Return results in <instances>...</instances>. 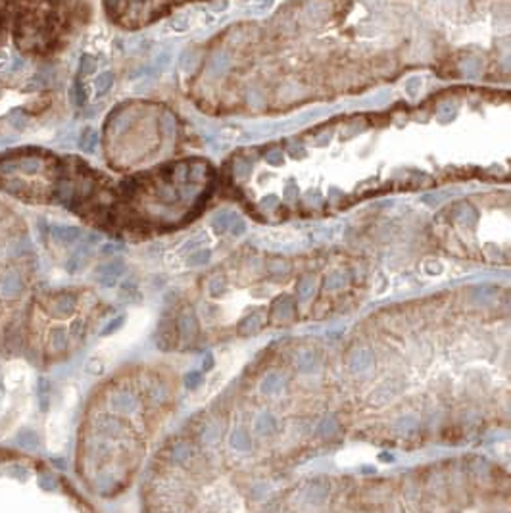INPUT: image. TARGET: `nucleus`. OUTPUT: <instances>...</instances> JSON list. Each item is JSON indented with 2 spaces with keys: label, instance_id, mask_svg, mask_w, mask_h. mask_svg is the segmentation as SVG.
Returning a JSON list of instances; mask_svg holds the SVG:
<instances>
[{
  "label": "nucleus",
  "instance_id": "2",
  "mask_svg": "<svg viewBox=\"0 0 511 513\" xmlns=\"http://www.w3.org/2000/svg\"><path fill=\"white\" fill-rule=\"evenodd\" d=\"M137 119V113L133 110H122V112H115L110 119V131L113 135H119L123 131H127L135 123Z\"/></svg>",
  "mask_w": 511,
  "mask_h": 513
},
{
  "label": "nucleus",
  "instance_id": "28",
  "mask_svg": "<svg viewBox=\"0 0 511 513\" xmlns=\"http://www.w3.org/2000/svg\"><path fill=\"white\" fill-rule=\"evenodd\" d=\"M171 175H173V181L177 185H187L189 183V181H187V175H189V164H177L173 167Z\"/></svg>",
  "mask_w": 511,
  "mask_h": 513
},
{
  "label": "nucleus",
  "instance_id": "35",
  "mask_svg": "<svg viewBox=\"0 0 511 513\" xmlns=\"http://www.w3.org/2000/svg\"><path fill=\"white\" fill-rule=\"evenodd\" d=\"M209 294L212 296H219L223 290H225V279L223 277H214L209 281Z\"/></svg>",
  "mask_w": 511,
  "mask_h": 513
},
{
  "label": "nucleus",
  "instance_id": "10",
  "mask_svg": "<svg viewBox=\"0 0 511 513\" xmlns=\"http://www.w3.org/2000/svg\"><path fill=\"white\" fill-rule=\"evenodd\" d=\"M234 216H236V214L229 212V209L217 212L216 216H214V219H212V227H214V231H216V233H225L227 229H229V225H231V221H233Z\"/></svg>",
  "mask_w": 511,
  "mask_h": 513
},
{
  "label": "nucleus",
  "instance_id": "26",
  "mask_svg": "<svg viewBox=\"0 0 511 513\" xmlns=\"http://www.w3.org/2000/svg\"><path fill=\"white\" fill-rule=\"evenodd\" d=\"M189 25H191V19H189V16H175V18H171L169 21H167V27H169V29H173V31H177V33L187 31Z\"/></svg>",
  "mask_w": 511,
  "mask_h": 513
},
{
  "label": "nucleus",
  "instance_id": "5",
  "mask_svg": "<svg viewBox=\"0 0 511 513\" xmlns=\"http://www.w3.org/2000/svg\"><path fill=\"white\" fill-rule=\"evenodd\" d=\"M212 173H209V167L204 162H192L189 164V175H187V181H191L194 185L200 183H208Z\"/></svg>",
  "mask_w": 511,
  "mask_h": 513
},
{
  "label": "nucleus",
  "instance_id": "44",
  "mask_svg": "<svg viewBox=\"0 0 511 513\" xmlns=\"http://www.w3.org/2000/svg\"><path fill=\"white\" fill-rule=\"evenodd\" d=\"M283 194H285L286 200H296V198H298V187H296V185H292V183L286 185L285 192H283Z\"/></svg>",
  "mask_w": 511,
  "mask_h": 513
},
{
  "label": "nucleus",
  "instance_id": "27",
  "mask_svg": "<svg viewBox=\"0 0 511 513\" xmlns=\"http://www.w3.org/2000/svg\"><path fill=\"white\" fill-rule=\"evenodd\" d=\"M208 260H209V250H194V252L189 256L187 263H189L191 267H198V265L208 263Z\"/></svg>",
  "mask_w": 511,
  "mask_h": 513
},
{
  "label": "nucleus",
  "instance_id": "37",
  "mask_svg": "<svg viewBox=\"0 0 511 513\" xmlns=\"http://www.w3.org/2000/svg\"><path fill=\"white\" fill-rule=\"evenodd\" d=\"M204 243H206V235L194 236V238H191V240H187V243H185V246H183L181 252H189V250H191V252H194V250L198 248L200 244H204Z\"/></svg>",
  "mask_w": 511,
  "mask_h": 513
},
{
  "label": "nucleus",
  "instance_id": "42",
  "mask_svg": "<svg viewBox=\"0 0 511 513\" xmlns=\"http://www.w3.org/2000/svg\"><path fill=\"white\" fill-rule=\"evenodd\" d=\"M260 206H261V209H275L279 206V198L275 194H269V196H265V198L260 202Z\"/></svg>",
  "mask_w": 511,
  "mask_h": 513
},
{
  "label": "nucleus",
  "instance_id": "17",
  "mask_svg": "<svg viewBox=\"0 0 511 513\" xmlns=\"http://www.w3.org/2000/svg\"><path fill=\"white\" fill-rule=\"evenodd\" d=\"M160 129L164 133L165 137H173L175 131H177V122H175V115L171 112H164L162 117H160Z\"/></svg>",
  "mask_w": 511,
  "mask_h": 513
},
{
  "label": "nucleus",
  "instance_id": "29",
  "mask_svg": "<svg viewBox=\"0 0 511 513\" xmlns=\"http://www.w3.org/2000/svg\"><path fill=\"white\" fill-rule=\"evenodd\" d=\"M313 288H315V283H313L312 277H304L300 283H298V296L300 298H310L313 294Z\"/></svg>",
  "mask_w": 511,
  "mask_h": 513
},
{
  "label": "nucleus",
  "instance_id": "25",
  "mask_svg": "<svg viewBox=\"0 0 511 513\" xmlns=\"http://www.w3.org/2000/svg\"><path fill=\"white\" fill-rule=\"evenodd\" d=\"M71 98H73V104L75 106H85L87 102V93H85V88L81 85V81H75L73 83V88H71Z\"/></svg>",
  "mask_w": 511,
  "mask_h": 513
},
{
  "label": "nucleus",
  "instance_id": "9",
  "mask_svg": "<svg viewBox=\"0 0 511 513\" xmlns=\"http://www.w3.org/2000/svg\"><path fill=\"white\" fill-rule=\"evenodd\" d=\"M229 66H231V62H229V56H227V52H216L212 58H209V64H208V68H209V71L216 75V77H219V75H223L227 70H229Z\"/></svg>",
  "mask_w": 511,
  "mask_h": 513
},
{
  "label": "nucleus",
  "instance_id": "7",
  "mask_svg": "<svg viewBox=\"0 0 511 513\" xmlns=\"http://www.w3.org/2000/svg\"><path fill=\"white\" fill-rule=\"evenodd\" d=\"M454 219L456 221H461L465 225H473L478 216H476V209L471 206V204H458L454 208Z\"/></svg>",
  "mask_w": 511,
  "mask_h": 513
},
{
  "label": "nucleus",
  "instance_id": "14",
  "mask_svg": "<svg viewBox=\"0 0 511 513\" xmlns=\"http://www.w3.org/2000/svg\"><path fill=\"white\" fill-rule=\"evenodd\" d=\"M196 62H198V52H196L194 48H187V50L181 54V58H179V68H181V71H185V73H192Z\"/></svg>",
  "mask_w": 511,
  "mask_h": 513
},
{
  "label": "nucleus",
  "instance_id": "4",
  "mask_svg": "<svg viewBox=\"0 0 511 513\" xmlns=\"http://www.w3.org/2000/svg\"><path fill=\"white\" fill-rule=\"evenodd\" d=\"M16 165H18V171L25 175H37L41 173V169H43V158L39 156H21V158H16Z\"/></svg>",
  "mask_w": 511,
  "mask_h": 513
},
{
  "label": "nucleus",
  "instance_id": "24",
  "mask_svg": "<svg viewBox=\"0 0 511 513\" xmlns=\"http://www.w3.org/2000/svg\"><path fill=\"white\" fill-rule=\"evenodd\" d=\"M127 46H129V52L142 54V52H146L148 48H150V43H148L144 37H133V39H129Z\"/></svg>",
  "mask_w": 511,
  "mask_h": 513
},
{
  "label": "nucleus",
  "instance_id": "1",
  "mask_svg": "<svg viewBox=\"0 0 511 513\" xmlns=\"http://www.w3.org/2000/svg\"><path fill=\"white\" fill-rule=\"evenodd\" d=\"M123 271H125V263L119 260H113V261H110V263L100 265V267L96 269V275H98L100 285H104V287H113L115 281H117V277L122 275Z\"/></svg>",
  "mask_w": 511,
  "mask_h": 513
},
{
  "label": "nucleus",
  "instance_id": "20",
  "mask_svg": "<svg viewBox=\"0 0 511 513\" xmlns=\"http://www.w3.org/2000/svg\"><path fill=\"white\" fill-rule=\"evenodd\" d=\"M288 271H290V265L285 260H273L267 263V273L273 275V277H283Z\"/></svg>",
  "mask_w": 511,
  "mask_h": 513
},
{
  "label": "nucleus",
  "instance_id": "31",
  "mask_svg": "<svg viewBox=\"0 0 511 513\" xmlns=\"http://www.w3.org/2000/svg\"><path fill=\"white\" fill-rule=\"evenodd\" d=\"M229 231H231V235L233 236L244 235V231H246V223H244V219L241 218V216H234L233 221H231V225H229Z\"/></svg>",
  "mask_w": 511,
  "mask_h": 513
},
{
  "label": "nucleus",
  "instance_id": "22",
  "mask_svg": "<svg viewBox=\"0 0 511 513\" xmlns=\"http://www.w3.org/2000/svg\"><path fill=\"white\" fill-rule=\"evenodd\" d=\"M344 283H346V273L344 271H333L327 277V281H325V288L337 290V288L344 287Z\"/></svg>",
  "mask_w": 511,
  "mask_h": 513
},
{
  "label": "nucleus",
  "instance_id": "47",
  "mask_svg": "<svg viewBox=\"0 0 511 513\" xmlns=\"http://www.w3.org/2000/svg\"><path fill=\"white\" fill-rule=\"evenodd\" d=\"M119 250H123V246H119V244H106L104 248H102V252H104V254L119 252Z\"/></svg>",
  "mask_w": 511,
  "mask_h": 513
},
{
  "label": "nucleus",
  "instance_id": "15",
  "mask_svg": "<svg viewBox=\"0 0 511 513\" xmlns=\"http://www.w3.org/2000/svg\"><path fill=\"white\" fill-rule=\"evenodd\" d=\"M113 85V73L112 71H104V73H100L98 77L95 79V90L98 96L106 95Z\"/></svg>",
  "mask_w": 511,
  "mask_h": 513
},
{
  "label": "nucleus",
  "instance_id": "12",
  "mask_svg": "<svg viewBox=\"0 0 511 513\" xmlns=\"http://www.w3.org/2000/svg\"><path fill=\"white\" fill-rule=\"evenodd\" d=\"M456 115H458V104L456 102H442L440 108H438V112H436V117H438V122L440 123H450L452 119H456Z\"/></svg>",
  "mask_w": 511,
  "mask_h": 513
},
{
  "label": "nucleus",
  "instance_id": "48",
  "mask_svg": "<svg viewBox=\"0 0 511 513\" xmlns=\"http://www.w3.org/2000/svg\"><path fill=\"white\" fill-rule=\"evenodd\" d=\"M23 68V60L21 58H16V60L12 62V71H19Z\"/></svg>",
  "mask_w": 511,
  "mask_h": 513
},
{
  "label": "nucleus",
  "instance_id": "32",
  "mask_svg": "<svg viewBox=\"0 0 511 513\" xmlns=\"http://www.w3.org/2000/svg\"><path fill=\"white\" fill-rule=\"evenodd\" d=\"M18 171V165H16V158H12V160H4V162H0V175L2 177H10V175H14Z\"/></svg>",
  "mask_w": 511,
  "mask_h": 513
},
{
  "label": "nucleus",
  "instance_id": "40",
  "mask_svg": "<svg viewBox=\"0 0 511 513\" xmlns=\"http://www.w3.org/2000/svg\"><path fill=\"white\" fill-rule=\"evenodd\" d=\"M248 104H252V108H258V106L263 104V93H260V90H248Z\"/></svg>",
  "mask_w": 511,
  "mask_h": 513
},
{
  "label": "nucleus",
  "instance_id": "21",
  "mask_svg": "<svg viewBox=\"0 0 511 513\" xmlns=\"http://www.w3.org/2000/svg\"><path fill=\"white\" fill-rule=\"evenodd\" d=\"M421 88H423V79L417 77V75L406 79V83H404V90L407 93L409 98H417V95L421 93Z\"/></svg>",
  "mask_w": 511,
  "mask_h": 513
},
{
  "label": "nucleus",
  "instance_id": "18",
  "mask_svg": "<svg viewBox=\"0 0 511 513\" xmlns=\"http://www.w3.org/2000/svg\"><path fill=\"white\" fill-rule=\"evenodd\" d=\"M158 196H160V200L164 202V204H173V202L179 200V192L175 191L173 185L167 183H162L158 187Z\"/></svg>",
  "mask_w": 511,
  "mask_h": 513
},
{
  "label": "nucleus",
  "instance_id": "43",
  "mask_svg": "<svg viewBox=\"0 0 511 513\" xmlns=\"http://www.w3.org/2000/svg\"><path fill=\"white\" fill-rule=\"evenodd\" d=\"M229 8V0H212L209 2V10L212 12H225Z\"/></svg>",
  "mask_w": 511,
  "mask_h": 513
},
{
  "label": "nucleus",
  "instance_id": "41",
  "mask_svg": "<svg viewBox=\"0 0 511 513\" xmlns=\"http://www.w3.org/2000/svg\"><path fill=\"white\" fill-rule=\"evenodd\" d=\"M390 96H392L390 95V90H381L377 96H373L369 102H371L373 106H382V104H386V102H388Z\"/></svg>",
  "mask_w": 511,
  "mask_h": 513
},
{
  "label": "nucleus",
  "instance_id": "13",
  "mask_svg": "<svg viewBox=\"0 0 511 513\" xmlns=\"http://www.w3.org/2000/svg\"><path fill=\"white\" fill-rule=\"evenodd\" d=\"M252 173V162L250 160H246V158H236L233 164V175L234 179H238V181H244V179H248Z\"/></svg>",
  "mask_w": 511,
  "mask_h": 513
},
{
  "label": "nucleus",
  "instance_id": "36",
  "mask_svg": "<svg viewBox=\"0 0 511 513\" xmlns=\"http://www.w3.org/2000/svg\"><path fill=\"white\" fill-rule=\"evenodd\" d=\"M446 196H448V192H429V194H423V202L425 204H429V206H436V204H440Z\"/></svg>",
  "mask_w": 511,
  "mask_h": 513
},
{
  "label": "nucleus",
  "instance_id": "33",
  "mask_svg": "<svg viewBox=\"0 0 511 513\" xmlns=\"http://www.w3.org/2000/svg\"><path fill=\"white\" fill-rule=\"evenodd\" d=\"M365 129H367V125H365V122L354 123V125H350L348 129L342 131V139H352V137H355V135L364 133Z\"/></svg>",
  "mask_w": 511,
  "mask_h": 513
},
{
  "label": "nucleus",
  "instance_id": "46",
  "mask_svg": "<svg viewBox=\"0 0 511 513\" xmlns=\"http://www.w3.org/2000/svg\"><path fill=\"white\" fill-rule=\"evenodd\" d=\"M200 381H202V375H200V373H189V377H187V386L194 388V386H196Z\"/></svg>",
  "mask_w": 511,
  "mask_h": 513
},
{
  "label": "nucleus",
  "instance_id": "3",
  "mask_svg": "<svg viewBox=\"0 0 511 513\" xmlns=\"http://www.w3.org/2000/svg\"><path fill=\"white\" fill-rule=\"evenodd\" d=\"M459 73L463 75V77L467 79H476L480 77V73H483V62L480 58H476V56H467V58H463V60L459 62Z\"/></svg>",
  "mask_w": 511,
  "mask_h": 513
},
{
  "label": "nucleus",
  "instance_id": "34",
  "mask_svg": "<svg viewBox=\"0 0 511 513\" xmlns=\"http://www.w3.org/2000/svg\"><path fill=\"white\" fill-rule=\"evenodd\" d=\"M265 162H267L269 165H283V162H285L283 150H277V148L269 150L267 154H265Z\"/></svg>",
  "mask_w": 511,
  "mask_h": 513
},
{
  "label": "nucleus",
  "instance_id": "45",
  "mask_svg": "<svg viewBox=\"0 0 511 513\" xmlns=\"http://www.w3.org/2000/svg\"><path fill=\"white\" fill-rule=\"evenodd\" d=\"M12 117H14V123H12V125H14V129H25L27 119L23 117V115H21V113L14 112V113H12Z\"/></svg>",
  "mask_w": 511,
  "mask_h": 513
},
{
  "label": "nucleus",
  "instance_id": "11",
  "mask_svg": "<svg viewBox=\"0 0 511 513\" xmlns=\"http://www.w3.org/2000/svg\"><path fill=\"white\" fill-rule=\"evenodd\" d=\"M98 144V133H96L93 127H87V129H83L81 133V137H79V148L83 150V152H93Z\"/></svg>",
  "mask_w": 511,
  "mask_h": 513
},
{
  "label": "nucleus",
  "instance_id": "30",
  "mask_svg": "<svg viewBox=\"0 0 511 513\" xmlns=\"http://www.w3.org/2000/svg\"><path fill=\"white\" fill-rule=\"evenodd\" d=\"M273 4H275V0H252L250 12H254V14H263V12H267V10L273 8Z\"/></svg>",
  "mask_w": 511,
  "mask_h": 513
},
{
  "label": "nucleus",
  "instance_id": "23",
  "mask_svg": "<svg viewBox=\"0 0 511 513\" xmlns=\"http://www.w3.org/2000/svg\"><path fill=\"white\" fill-rule=\"evenodd\" d=\"M96 71V60L91 54H83L81 62H79V73L81 75H93Z\"/></svg>",
  "mask_w": 511,
  "mask_h": 513
},
{
  "label": "nucleus",
  "instance_id": "19",
  "mask_svg": "<svg viewBox=\"0 0 511 513\" xmlns=\"http://www.w3.org/2000/svg\"><path fill=\"white\" fill-rule=\"evenodd\" d=\"M273 313L279 315V317H283V319L290 317V313H292V300H290V298H286V296L279 298L277 302L273 304Z\"/></svg>",
  "mask_w": 511,
  "mask_h": 513
},
{
  "label": "nucleus",
  "instance_id": "39",
  "mask_svg": "<svg viewBox=\"0 0 511 513\" xmlns=\"http://www.w3.org/2000/svg\"><path fill=\"white\" fill-rule=\"evenodd\" d=\"M286 152L292 158H306V148L302 144H298V142H290L288 148H286Z\"/></svg>",
  "mask_w": 511,
  "mask_h": 513
},
{
  "label": "nucleus",
  "instance_id": "6",
  "mask_svg": "<svg viewBox=\"0 0 511 513\" xmlns=\"http://www.w3.org/2000/svg\"><path fill=\"white\" fill-rule=\"evenodd\" d=\"M52 235H54V238L60 240V243L71 244L81 236V229H79V227H71V225H56V227H52Z\"/></svg>",
  "mask_w": 511,
  "mask_h": 513
},
{
  "label": "nucleus",
  "instance_id": "16",
  "mask_svg": "<svg viewBox=\"0 0 511 513\" xmlns=\"http://www.w3.org/2000/svg\"><path fill=\"white\" fill-rule=\"evenodd\" d=\"M169 62H171V50H169V48H164V50H162V52L154 58L152 66H150V70H152L154 75H160V73H162V71L169 66Z\"/></svg>",
  "mask_w": 511,
  "mask_h": 513
},
{
  "label": "nucleus",
  "instance_id": "38",
  "mask_svg": "<svg viewBox=\"0 0 511 513\" xmlns=\"http://www.w3.org/2000/svg\"><path fill=\"white\" fill-rule=\"evenodd\" d=\"M330 139H333V131H323V133H319V135L315 137V140H313V146H317V148L327 146V144L330 142Z\"/></svg>",
  "mask_w": 511,
  "mask_h": 513
},
{
  "label": "nucleus",
  "instance_id": "8",
  "mask_svg": "<svg viewBox=\"0 0 511 513\" xmlns=\"http://www.w3.org/2000/svg\"><path fill=\"white\" fill-rule=\"evenodd\" d=\"M56 200L62 204H70L71 200H75V183L70 179H62L56 187Z\"/></svg>",
  "mask_w": 511,
  "mask_h": 513
}]
</instances>
